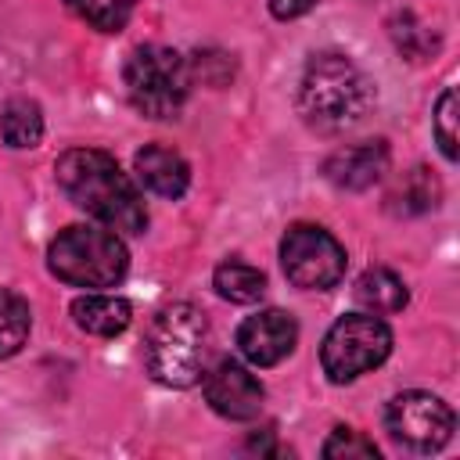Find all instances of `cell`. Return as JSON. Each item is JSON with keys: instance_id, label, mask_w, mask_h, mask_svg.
<instances>
[{"instance_id": "1", "label": "cell", "mask_w": 460, "mask_h": 460, "mask_svg": "<svg viewBox=\"0 0 460 460\" xmlns=\"http://www.w3.org/2000/svg\"><path fill=\"white\" fill-rule=\"evenodd\" d=\"M54 176H58V187L72 198V205H79L83 212L101 219L108 230H115V234H144L147 230L144 198L137 194L133 180L119 169V162L108 151L72 147L58 158Z\"/></svg>"}, {"instance_id": "2", "label": "cell", "mask_w": 460, "mask_h": 460, "mask_svg": "<svg viewBox=\"0 0 460 460\" xmlns=\"http://www.w3.org/2000/svg\"><path fill=\"white\" fill-rule=\"evenodd\" d=\"M374 104V83L363 75V68L338 54L323 50L305 61L302 83H298V111L316 133H341L352 129Z\"/></svg>"}, {"instance_id": "3", "label": "cell", "mask_w": 460, "mask_h": 460, "mask_svg": "<svg viewBox=\"0 0 460 460\" xmlns=\"http://www.w3.org/2000/svg\"><path fill=\"white\" fill-rule=\"evenodd\" d=\"M208 349V320L190 302L165 305L147 331L144 363L147 374L165 388H190L201 377Z\"/></svg>"}, {"instance_id": "4", "label": "cell", "mask_w": 460, "mask_h": 460, "mask_svg": "<svg viewBox=\"0 0 460 460\" xmlns=\"http://www.w3.org/2000/svg\"><path fill=\"white\" fill-rule=\"evenodd\" d=\"M47 266L72 288H111L126 277L129 252L108 226H65L47 248Z\"/></svg>"}, {"instance_id": "5", "label": "cell", "mask_w": 460, "mask_h": 460, "mask_svg": "<svg viewBox=\"0 0 460 460\" xmlns=\"http://www.w3.org/2000/svg\"><path fill=\"white\" fill-rule=\"evenodd\" d=\"M129 104L147 119H176L190 97V65L162 43H144L122 68Z\"/></svg>"}, {"instance_id": "6", "label": "cell", "mask_w": 460, "mask_h": 460, "mask_svg": "<svg viewBox=\"0 0 460 460\" xmlns=\"http://www.w3.org/2000/svg\"><path fill=\"white\" fill-rule=\"evenodd\" d=\"M388 352H392L388 323L374 313H349L327 331L320 363L334 385H349V381L363 377L367 370L381 367L388 359Z\"/></svg>"}, {"instance_id": "7", "label": "cell", "mask_w": 460, "mask_h": 460, "mask_svg": "<svg viewBox=\"0 0 460 460\" xmlns=\"http://www.w3.org/2000/svg\"><path fill=\"white\" fill-rule=\"evenodd\" d=\"M280 266L295 288L327 291L345 277V248L323 226L295 223L280 241Z\"/></svg>"}, {"instance_id": "8", "label": "cell", "mask_w": 460, "mask_h": 460, "mask_svg": "<svg viewBox=\"0 0 460 460\" xmlns=\"http://www.w3.org/2000/svg\"><path fill=\"white\" fill-rule=\"evenodd\" d=\"M388 435L410 453H438L453 438V410L431 392H402L385 410Z\"/></svg>"}, {"instance_id": "9", "label": "cell", "mask_w": 460, "mask_h": 460, "mask_svg": "<svg viewBox=\"0 0 460 460\" xmlns=\"http://www.w3.org/2000/svg\"><path fill=\"white\" fill-rule=\"evenodd\" d=\"M205 399L226 420H252L262 410V385L244 363L226 356L205 374Z\"/></svg>"}, {"instance_id": "10", "label": "cell", "mask_w": 460, "mask_h": 460, "mask_svg": "<svg viewBox=\"0 0 460 460\" xmlns=\"http://www.w3.org/2000/svg\"><path fill=\"white\" fill-rule=\"evenodd\" d=\"M298 341V323L284 309H262L237 327V349L252 367H277L291 356Z\"/></svg>"}, {"instance_id": "11", "label": "cell", "mask_w": 460, "mask_h": 460, "mask_svg": "<svg viewBox=\"0 0 460 460\" xmlns=\"http://www.w3.org/2000/svg\"><path fill=\"white\" fill-rule=\"evenodd\" d=\"M388 162H392V151L385 140H363V144L338 147L323 162V176L338 190H367L388 172Z\"/></svg>"}, {"instance_id": "12", "label": "cell", "mask_w": 460, "mask_h": 460, "mask_svg": "<svg viewBox=\"0 0 460 460\" xmlns=\"http://www.w3.org/2000/svg\"><path fill=\"white\" fill-rule=\"evenodd\" d=\"M133 165H137L140 183L151 194H158V198H180L187 190V183H190V165L183 162L180 151H172L165 144L140 147L137 158H133Z\"/></svg>"}, {"instance_id": "13", "label": "cell", "mask_w": 460, "mask_h": 460, "mask_svg": "<svg viewBox=\"0 0 460 460\" xmlns=\"http://www.w3.org/2000/svg\"><path fill=\"white\" fill-rule=\"evenodd\" d=\"M72 320L79 331L97 334V338H115L129 327L133 305L119 295H83L72 302Z\"/></svg>"}, {"instance_id": "14", "label": "cell", "mask_w": 460, "mask_h": 460, "mask_svg": "<svg viewBox=\"0 0 460 460\" xmlns=\"http://www.w3.org/2000/svg\"><path fill=\"white\" fill-rule=\"evenodd\" d=\"M356 302L367 313H374V316H392V313H399L410 302V291H406V284L392 270L370 266L356 280Z\"/></svg>"}, {"instance_id": "15", "label": "cell", "mask_w": 460, "mask_h": 460, "mask_svg": "<svg viewBox=\"0 0 460 460\" xmlns=\"http://www.w3.org/2000/svg\"><path fill=\"white\" fill-rule=\"evenodd\" d=\"M442 198V183L431 169L417 165L410 172H402V180L388 190V212L392 216H420V212H431Z\"/></svg>"}, {"instance_id": "16", "label": "cell", "mask_w": 460, "mask_h": 460, "mask_svg": "<svg viewBox=\"0 0 460 460\" xmlns=\"http://www.w3.org/2000/svg\"><path fill=\"white\" fill-rule=\"evenodd\" d=\"M0 137L7 147H36L43 140V111L29 97H11L0 108Z\"/></svg>"}, {"instance_id": "17", "label": "cell", "mask_w": 460, "mask_h": 460, "mask_svg": "<svg viewBox=\"0 0 460 460\" xmlns=\"http://www.w3.org/2000/svg\"><path fill=\"white\" fill-rule=\"evenodd\" d=\"M212 288L219 291V298L237 302V305H252L266 295V273L241 262V259H226L216 266L212 273Z\"/></svg>"}, {"instance_id": "18", "label": "cell", "mask_w": 460, "mask_h": 460, "mask_svg": "<svg viewBox=\"0 0 460 460\" xmlns=\"http://www.w3.org/2000/svg\"><path fill=\"white\" fill-rule=\"evenodd\" d=\"M388 32H392V43L410 58V61H424L438 50V36L435 29H428L413 11H395L392 22H388Z\"/></svg>"}, {"instance_id": "19", "label": "cell", "mask_w": 460, "mask_h": 460, "mask_svg": "<svg viewBox=\"0 0 460 460\" xmlns=\"http://www.w3.org/2000/svg\"><path fill=\"white\" fill-rule=\"evenodd\" d=\"M29 327H32V313H29V302L7 288H0V359L14 356L25 338H29Z\"/></svg>"}, {"instance_id": "20", "label": "cell", "mask_w": 460, "mask_h": 460, "mask_svg": "<svg viewBox=\"0 0 460 460\" xmlns=\"http://www.w3.org/2000/svg\"><path fill=\"white\" fill-rule=\"evenodd\" d=\"M65 4L75 18H83L97 32H119L137 7V0H65Z\"/></svg>"}, {"instance_id": "21", "label": "cell", "mask_w": 460, "mask_h": 460, "mask_svg": "<svg viewBox=\"0 0 460 460\" xmlns=\"http://www.w3.org/2000/svg\"><path fill=\"white\" fill-rule=\"evenodd\" d=\"M320 453L327 460H377V446L352 428H334Z\"/></svg>"}, {"instance_id": "22", "label": "cell", "mask_w": 460, "mask_h": 460, "mask_svg": "<svg viewBox=\"0 0 460 460\" xmlns=\"http://www.w3.org/2000/svg\"><path fill=\"white\" fill-rule=\"evenodd\" d=\"M431 122H435V140H438L442 155H446L449 162H456V90H453V86L442 90Z\"/></svg>"}, {"instance_id": "23", "label": "cell", "mask_w": 460, "mask_h": 460, "mask_svg": "<svg viewBox=\"0 0 460 460\" xmlns=\"http://www.w3.org/2000/svg\"><path fill=\"white\" fill-rule=\"evenodd\" d=\"M313 4H316V0H270V11H273V18L288 22V18H298V14H305Z\"/></svg>"}, {"instance_id": "24", "label": "cell", "mask_w": 460, "mask_h": 460, "mask_svg": "<svg viewBox=\"0 0 460 460\" xmlns=\"http://www.w3.org/2000/svg\"><path fill=\"white\" fill-rule=\"evenodd\" d=\"M248 449H255V453H277V446H273V431H262V438H259V435H252Z\"/></svg>"}]
</instances>
